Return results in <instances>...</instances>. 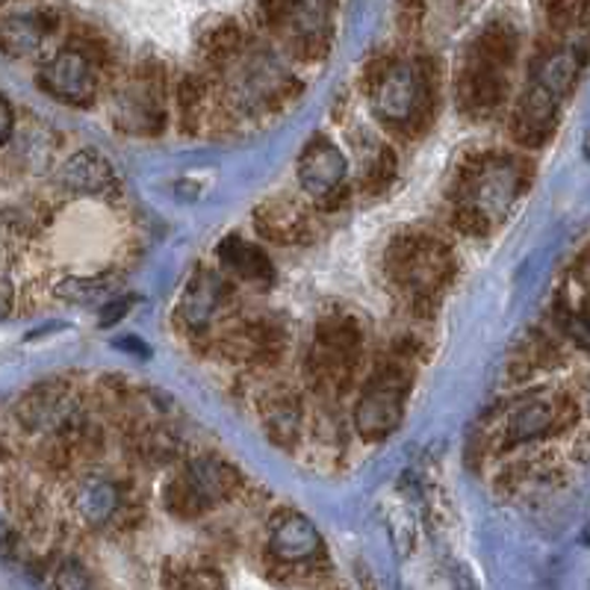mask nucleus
<instances>
[{"mask_svg": "<svg viewBox=\"0 0 590 590\" xmlns=\"http://www.w3.org/2000/svg\"><path fill=\"white\" fill-rule=\"evenodd\" d=\"M53 584H56V590H95L92 576H89L86 567L77 565V561H65V565L56 570V576H53Z\"/></svg>", "mask_w": 590, "mask_h": 590, "instance_id": "obj_15", "label": "nucleus"}, {"mask_svg": "<svg viewBox=\"0 0 590 590\" xmlns=\"http://www.w3.org/2000/svg\"><path fill=\"white\" fill-rule=\"evenodd\" d=\"M269 549L281 565H310L322 552V538L308 517L281 511L269 522Z\"/></svg>", "mask_w": 590, "mask_h": 590, "instance_id": "obj_3", "label": "nucleus"}, {"mask_svg": "<svg viewBox=\"0 0 590 590\" xmlns=\"http://www.w3.org/2000/svg\"><path fill=\"white\" fill-rule=\"evenodd\" d=\"M216 301H219V287H213V281H204L198 287L189 290V301L184 304V313L189 319V325H201L207 322L216 308Z\"/></svg>", "mask_w": 590, "mask_h": 590, "instance_id": "obj_14", "label": "nucleus"}, {"mask_svg": "<svg viewBox=\"0 0 590 590\" xmlns=\"http://www.w3.org/2000/svg\"><path fill=\"white\" fill-rule=\"evenodd\" d=\"M558 423V405L556 402H531L520 407L508 423V443H529Z\"/></svg>", "mask_w": 590, "mask_h": 590, "instance_id": "obj_10", "label": "nucleus"}, {"mask_svg": "<svg viewBox=\"0 0 590 590\" xmlns=\"http://www.w3.org/2000/svg\"><path fill=\"white\" fill-rule=\"evenodd\" d=\"M60 184L65 186V189H71V193L97 195L113 189L115 175L113 166H110L106 157H101L97 151H80V154H74V157L62 166Z\"/></svg>", "mask_w": 590, "mask_h": 590, "instance_id": "obj_7", "label": "nucleus"}, {"mask_svg": "<svg viewBox=\"0 0 590 590\" xmlns=\"http://www.w3.org/2000/svg\"><path fill=\"white\" fill-rule=\"evenodd\" d=\"M375 113L390 124L411 122L423 104V77L411 62H393L381 74L375 95H372Z\"/></svg>", "mask_w": 590, "mask_h": 590, "instance_id": "obj_1", "label": "nucleus"}, {"mask_svg": "<svg viewBox=\"0 0 590 590\" xmlns=\"http://www.w3.org/2000/svg\"><path fill=\"white\" fill-rule=\"evenodd\" d=\"M166 590H228V584L210 567H175L166 573Z\"/></svg>", "mask_w": 590, "mask_h": 590, "instance_id": "obj_13", "label": "nucleus"}, {"mask_svg": "<svg viewBox=\"0 0 590 590\" xmlns=\"http://www.w3.org/2000/svg\"><path fill=\"white\" fill-rule=\"evenodd\" d=\"M402 375H384L366 390V396L361 398L358 407V425L366 437H384L398 425L402 420Z\"/></svg>", "mask_w": 590, "mask_h": 590, "instance_id": "obj_4", "label": "nucleus"}, {"mask_svg": "<svg viewBox=\"0 0 590 590\" xmlns=\"http://www.w3.org/2000/svg\"><path fill=\"white\" fill-rule=\"evenodd\" d=\"M257 228L263 230L269 239H278V242H296L299 237H304V219L290 204L266 207V210L257 213Z\"/></svg>", "mask_w": 590, "mask_h": 590, "instance_id": "obj_11", "label": "nucleus"}, {"mask_svg": "<svg viewBox=\"0 0 590 590\" xmlns=\"http://www.w3.org/2000/svg\"><path fill=\"white\" fill-rule=\"evenodd\" d=\"M230 485H234V476L228 467H221L219 460L201 458L189 467L184 482H177V490H180V499H186V505L195 511L228 494Z\"/></svg>", "mask_w": 590, "mask_h": 590, "instance_id": "obj_6", "label": "nucleus"}, {"mask_svg": "<svg viewBox=\"0 0 590 590\" xmlns=\"http://www.w3.org/2000/svg\"><path fill=\"white\" fill-rule=\"evenodd\" d=\"M42 86L65 104H86L95 95V65L80 48H62L42 71Z\"/></svg>", "mask_w": 590, "mask_h": 590, "instance_id": "obj_2", "label": "nucleus"}, {"mask_svg": "<svg viewBox=\"0 0 590 590\" xmlns=\"http://www.w3.org/2000/svg\"><path fill=\"white\" fill-rule=\"evenodd\" d=\"M12 127H15V115H12V106L3 95H0V142H7L12 136Z\"/></svg>", "mask_w": 590, "mask_h": 590, "instance_id": "obj_17", "label": "nucleus"}, {"mask_svg": "<svg viewBox=\"0 0 590 590\" xmlns=\"http://www.w3.org/2000/svg\"><path fill=\"white\" fill-rule=\"evenodd\" d=\"M345 157L343 151L331 145L328 139L310 142L299 159V184L310 195H328L340 189L345 177Z\"/></svg>", "mask_w": 590, "mask_h": 590, "instance_id": "obj_5", "label": "nucleus"}, {"mask_svg": "<svg viewBox=\"0 0 590 590\" xmlns=\"http://www.w3.org/2000/svg\"><path fill=\"white\" fill-rule=\"evenodd\" d=\"M221 260L225 266H230L239 278H246V281H269L272 278V266H269V257L260 251L251 242H242V239H225L219 248Z\"/></svg>", "mask_w": 590, "mask_h": 590, "instance_id": "obj_9", "label": "nucleus"}, {"mask_svg": "<svg viewBox=\"0 0 590 590\" xmlns=\"http://www.w3.org/2000/svg\"><path fill=\"white\" fill-rule=\"evenodd\" d=\"M77 505L86 520L104 522L110 520L115 508H118V490H115L110 482H89V485L80 490Z\"/></svg>", "mask_w": 590, "mask_h": 590, "instance_id": "obj_12", "label": "nucleus"}, {"mask_svg": "<svg viewBox=\"0 0 590 590\" xmlns=\"http://www.w3.org/2000/svg\"><path fill=\"white\" fill-rule=\"evenodd\" d=\"M44 42V24L33 12H9L0 21V48L12 56H27Z\"/></svg>", "mask_w": 590, "mask_h": 590, "instance_id": "obj_8", "label": "nucleus"}, {"mask_svg": "<svg viewBox=\"0 0 590 590\" xmlns=\"http://www.w3.org/2000/svg\"><path fill=\"white\" fill-rule=\"evenodd\" d=\"M104 290H106V283H101V281H65L56 292H60L62 299L92 301V299H97Z\"/></svg>", "mask_w": 590, "mask_h": 590, "instance_id": "obj_16", "label": "nucleus"}, {"mask_svg": "<svg viewBox=\"0 0 590 590\" xmlns=\"http://www.w3.org/2000/svg\"><path fill=\"white\" fill-rule=\"evenodd\" d=\"M127 304H131V299H124V301H113V304H106V313H104V319H101V322H104V325H113L115 319L118 317H124V313H127Z\"/></svg>", "mask_w": 590, "mask_h": 590, "instance_id": "obj_18", "label": "nucleus"}]
</instances>
